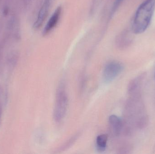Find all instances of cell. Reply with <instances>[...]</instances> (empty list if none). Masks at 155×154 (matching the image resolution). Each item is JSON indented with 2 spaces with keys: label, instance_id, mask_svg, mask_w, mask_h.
I'll use <instances>...</instances> for the list:
<instances>
[{
  "label": "cell",
  "instance_id": "5",
  "mask_svg": "<svg viewBox=\"0 0 155 154\" xmlns=\"http://www.w3.org/2000/svg\"><path fill=\"white\" fill-rule=\"evenodd\" d=\"M50 7V0H45L42 7L39 13L37 19L34 23V27L35 29H39L42 25L43 22L48 14V10Z\"/></svg>",
  "mask_w": 155,
  "mask_h": 154
},
{
  "label": "cell",
  "instance_id": "3",
  "mask_svg": "<svg viewBox=\"0 0 155 154\" xmlns=\"http://www.w3.org/2000/svg\"><path fill=\"white\" fill-rule=\"evenodd\" d=\"M123 66L119 62H112L108 63L103 70V78L105 82L112 81L120 74Z\"/></svg>",
  "mask_w": 155,
  "mask_h": 154
},
{
  "label": "cell",
  "instance_id": "4",
  "mask_svg": "<svg viewBox=\"0 0 155 154\" xmlns=\"http://www.w3.org/2000/svg\"><path fill=\"white\" fill-rule=\"evenodd\" d=\"M61 11H62V8L61 7H58L55 10V12L50 18V20L48 21V23L44 29L43 34L44 36L49 34L56 26L58 22L59 21L60 18Z\"/></svg>",
  "mask_w": 155,
  "mask_h": 154
},
{
  "label": "cell",
  "instance_id": "8",
  "mask_svg": "<svg viewBox=\"0 0 155 154\" xmlns=\"http://www.w3.org/2000/svg\"><path fill=\"white\" fill-rule=\"evenodd\" d=\"M122 0H117V1H116L115 3L114 6L113 8V11H114V10L116 9V8L118 7V6L120 4L121 2H122Z\"/></svg>",
  "mask_w": 155,
  "mask_h": 154
},
{
  "label": "cell",
  "instance_id": "7",
  "mask_svg": "<svg viewBox=\"0 0 155 154\" xmlns=\"http://www.w3.org/2000/svg\"><path fill=\"white\" fill-rule=\"evenodd\" d=\"M108 136L106 134H101L96 138V148L99 152H103L106 148L108 142Z\"/></svg>",
  "mask_w": 155,
  "mask_h": 154
},
{
  "label": "cell",
  "instance_id": "2",
  "mask_svg": "<svg viewBox=\"0 0 155 154\" xmlns=\"http://www.w3.org/2000/svg\"><path fill=\"white\" fill-rule=\"evenodd\" d=\"M68 104V98L65 87L60 84L57 91L56 103L54 109V118L55 121L60 122L66 115Z\"/></svg>",
  "mask_w": 155,
  "mask_h": 154
},
{
  "label": "cell",
  "instance_id": "6",
  "mask_svg": "<svg viewBox=\"0 0 155 154\" xmlns=\"http://www.w3.org/2000/svg\"><path fill=\"white\" fill-rule=\"evenodd\" d=\"M109 124L112 132L115 135L120 134L122 128L121 119L115 115H112L109 117Z\"/></svg>",
  "mask_w": 155,
  "mask_h": 154
},
{
  "label": "cell",
  "instance_id": "9",
  "mask_svg": "<svg viewBox=\"0 0 155 154\" xmlns=\"http://www.w3.org/2000/svg\"></svg>",
  "mask_w": 155,
  "mask_h": 154
},
{
  "label": "cell",
  "instance_id": "1",
  "mask_svg": "<svg viewBox=\"0 0 155 154\" xmlns=\"http://www.w3.org/2000/svg\"><path fill=\"white\" fill-rule=\"evenodd\" d=\"M155 8V0H145L135 15L133 29L136 34L143 33L149 26Z\"/></svg>",
  "mask_w": 155,
  "mask_h": 154
}]
</instances>
